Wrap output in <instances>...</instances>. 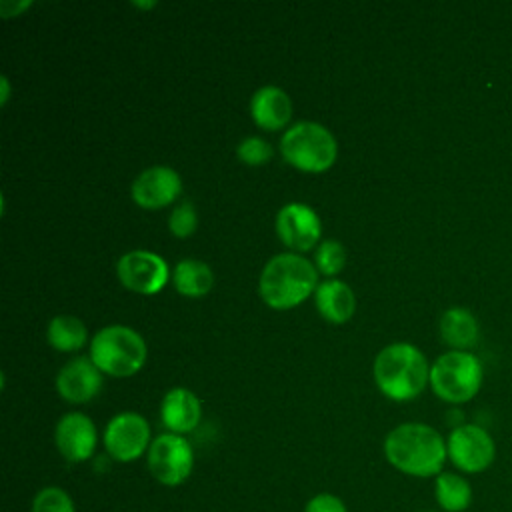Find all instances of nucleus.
<instances>
[{"instance_id": "1", "label": "nucleus", "mask_w": 512, "mask_h": 512, "mask_svg": "<svg viewBox=\"0 0 512 512\" xmlns=\"http://www.w3.org/2000/svg\"><path fill=\"white\" fill-rule=\"evenodd\" d=\"M382 450L392 468L412 478H436L448 462L446 438L424 422L394 426L386 434Z\"/></svg>"}, {"instance_id": "2", "label": "nucleus", "mask_w": 512, "mask_h": 512, "mask_svg": "<svg viewBox=\"0 0 512 512\" xmlns=\"http://www.w3.org/2000/svg\"><path fill=\"white\" fill-rule=\"evenodd\" d=\"M374 382L390 400H414L430 384L428 360L410 342L388 344L374 358Z\"/></svg>"}, {"instance_id": "3", "label": "nucleus", "mask_w": 512, "mask_h": 512, "mask_svg": "<svg viewBox=\"0 0 512 512\" xmlns=\"http://www.w3.org/2000/svg\"><path fill=\"white\" fill-rule=\"evenodd\" d=\"M318 286L316 266L296 254L282 252L272 256L258 278V292L262 300L274 310H288L314 294Z\"/></svg>"}, {"instance_id": "4", "label": "nucleus", "mask_w": 512, "mask_h": 512, "mask_svg": "<svg viewBox=\"0 0 512 512\" xmlns=\"http://www.w3.org/2000/svg\"><path fill=\"white\" fill-rule=\"evenodd\" d=\"M148 356L144 338L130 326L110 324L100 328L90 340V360L102 374L116 378L136 374Z\"/></svg>"}, {"instance_id": "5", "label": "nucleus", "mask_w": 512, "mask_h": 512, "mask_svg": "<svg viewBox=\"0 0 512 512\" xmlns=\"http://www.w3.org/2000/svg\"><path fill=\"white\" fill-rule=\"evenodd\" d=\"M484 366L480 358L468 350H450L430 366V388L448 404H466L482 388Z\"/></svg>"}, {"instance_id": "6", "label": "nucleus", "mask_w": 512, "mask_h": 512, "mask_svg": "<svg viewBox=\"0 0 512 512\" xmlns=\"http://www.w3.org/2000/svg\"><path fill=\"white\" fill-rule=\"evenodd\" d=\"M280 152L298 170L324 172L336 162L338 142L324 124L300 120L282 134Z\"/></svg>"}, {"instance_id": "7", "label": "nucleus", "mask_w": 512, "mask_h": 512, "mask_svg": "<svg viewBox=\"0 0 512 512\" xmlns=\"http://www.w3.org/2000/svg\"><path fill=\"white\" fill-rule=\"evenodd\" d=\"M446 450L448 462L464 476L482 474L496 460V442L492 434L484 426L472 422H464L450 430Z\"/></svg>"}, {"instance_id": "8", "label": "nucleus", "mask_w": 512, "mask_h": 512, "mask_svg": "<svg viewBox=\"0 0 512 512\" xmlns=\"http://www.w3.org/2000/svg\"><path fill=\"white\" fill-rule=\"evenodd\" d=\"M146 464L156 482L168 488H176L184 484L194 470L192 444L182 434H158L148 448Z\"/></svg>"}, {"instance_id": "9", "label": "nucleus", "mask_w": 512, "mask_h": 512, "mask_svg": "<svg viewBox=\"0 0 512 512\" xmlns=\"http://www.w3.org/2000/svg\"><path fill=\"white\" fill-rule=\"evenodd\" d=\"M152 432L148 420L132 410L118 412L104 428V448L116 462H134L148 454L152 444Z\"/></svg>"}, {"instance_id": "10", "label": "nucleus", "mask_w": 512, "mask_h": 512, "mask_svg": "<svg viewBox=\"0 0 512 512\" xmlns=\"http://www.w3.org/2000/svg\"><path fill=\"white\" fill-rule=\"evenodd\" d=\"M116 274L128 290L150 296L166 286L170 278V268L160 254L138 248L124 252L118 258Z\"/></svg>"}, {"instance_id": "11", "label": "nucleus", "mask_w": 512, "mask_h": 512, "mask_svg": "<svg viewBox=\"0 0 512 512\" xmlns=\"http://www.w3.org/2000/svg\"><path fill=\"white\" fill-rule=\"evenodd\" d=\"M54 442L66 462H86L94 456L98 446L96 424L82 412H68L56 422Z\"/></svg>"}, {"instance_id": "12", "label": "nucleus", "mask_w": 512, "mask_h": 512, "mask_svg": "<svg viewBox=\"0 0 512 512\" xmlns=\"http://www.w3.org/2000/svg\"><path fill=\"white\" fill-rule=\"evenodd\" d=\"M276 234L288 248L304 252L318 244L322 222L312 206L304 202H288L276 214Z\"/></svg>"}, {"instance_id": "13", "label": "nucleus", "mask_w": 512, "mask_h": 512, "mask_svg": "<svg viewBox=\"0 0 512 512\" xmlns=\"http://www.w3.org/2000/svg\"><path fill=\"white\" fill-rule=\"evenodd\" d=\"M180 192H182L180 174L172 166H164V164L144 168L132 180V186H130L132 200L146 210H156L172 204Z\"/></svg>"}, {"instance_id": "14", "label": "nucleus", "mask_w": 512, "mask_h": 512, "mask_svg": "<svg viewBox=\"0 0 512 512\" xmlns=\"http://www.w3.org/2000/svg\"><path fill=\"white\" fill-rule=\"evenodd\" d=\"M104 378L90 356H76L56 374V390L70 404L90 402L102 388Z\"/></svg>"}, {"instance_id": "15", "label": "nucleus", "mask_w": 512, "mask_h": 512, "mask_svg": "<svg viewBox=\"0 0 512 512\" xmlns=\"http://www.w3.org/2000/svg\"><path fill=\"white\" fill-rule=\"evenodd\" d=\"M200 418L202 404L192 390L176 386L164 394L160 402V420L168 432L184 436L200 424Z\"/></svg>"}, {"instance_id": "16", "label": "nucleus", "mask_w": 512, "mask_h": 512, "mask_svg": "<svg viewBox=\"0 0 512 512\" xmlns=\"http://www.w3.org/2000/svg\"><path fill=\"white\" fill-rule=\"evenodd\" d=\"M250 116L262 130H280L292 116V100L280 86L264 84L250 98Z\"/></svg>"}, {"instance_id": "17", "label": "nucleus", "mask_w": 512, "mask_h": 512, "mask_svg": "<svg viewBox=\"0 0 512 512\" xmlns=\"http://www.w3.org/2000/svg\"><path fill=\"white\" fill-rule=\"evenodd\" d=\"M314 302L320 316L332 324L348 322L356 310V296L352 288L338 278L318 282L314 290Z\"/></svg>"}, {"instance_id": "18", "label": "nucleus", "mask_w": 512, "mask_h": 512, "mask_svg": "<svg viewBox=\"0 0 512 512\" xmlns=\"http://www.w3.org/2000/svg\"><path fill=\"white\" fill-rule=\"evenodd\" d=\"M480 336L476 316L462 306H452L440 316V338L452 350H470Z\"/></svg>"}, {"instance_id": "19", "label": "nucleus", "mask_w": 512, "mask_h": 512, "mask_svg": "<svg viewBox=\"0 0 512 512\" xmlns=\"http://www.w3.org/2000/svg\"><path fill=\"white\" fill-rule=\"evenodd\" d=\"M434 500L442 512H466L472 506L474 492L470 480L456 472L444 470L434 478Z\"/></svg>"}, {"instance_id": "20", "label": "nucleus", "mask_w": 512, "mask_h": 512, "mask_svg": "<svg viewBox=\"0 0 512 512\" xmlns=\"http://www.w3.org/2000/svg\"><path fill=\"white\" fill-rule=\"evenodd\" d=\"M174 288L184 296H204L212 290L214 272L212 268L198 258H182L172 270Z\"/></svg>"}, {"instance_id": "21", "label": "nucleus", "mask_w": 512, "mask_h": 512, "mask_svg": "<svg viewBox=\"0 0 512 512\" xmlns=\"http://www.w3.org/2000/svg\"><path fill=\"white\" fill-rule=\"evenodd\" d=\"M48 344L60 352H76L88 340V330L78 316L58 314L48 322L46 328Z\"/></svg>"}, {"instance_id": "22", "label": "nucleus", "mask_w": 512, "mask_h": 512, "mask_svg": "<svg viewBox=\"0 0 512 512\" xmlns=\"http://www.w3.org/2000/svg\"><path fill=\"white\" fill-rule=\"evenodd\" d=\"M344 264H346V248L340 240L328 238L318 244L316 256H314V266L320 274L336 276L344 268Z\"/></svg>"}, {"instance_id": "23", "label": "nucleus", "mask_w": 512, "mask_h": 512, "mask_svg": "<svg viewBox=\"0 0 512 512\" xmlns=\"http://www.w3.org/2000/svg\"><path fill=\"white\" fill-rule=\"evenodd\" d=\"M30 512H76V504L64 488L44 486L34 494Z\"/></svg>"}, {"instance_id": "24", "label": "nucleus", "mask_w": 512, "mask_h": 512, "mask_svg": "<svg viewBox=\"0 0 512 512\" xmlns=\"http://www.w3.org/2000/svg\"><path fill=\"white\" fill-rule=\"evenodd\" d=\"M198 226V214L192 202H180L168 216V228L176 238H188Z\"/></svg>"}, {"instance_id": "25", "label": "nucleus", "mask_w": 512, "mask_h": 512, "mask_svg": "<svg viewBox=\"0 0 512 512\" xmlns=\"http://www.w3.org/2000/svg\"><path fill=\"white\" fill-rule=\"evenodd\" d=\"M236 154L238 158L244 162V164H250V166H260V164H266L270 158H272V146L268 140L260 138V136H246L238 148H236Z\"/></svg>"}, {"instance_id": "26", "label": "nucleus", "mask_w": 512, "mask_h": 512, "mask_svg": "<svg viewBox=\"0 0 512 512\" xmlns=\"http://www.w3.org/2000/svg\"><path fill=\"white\" fill-rule=\"evenodd\" d=\"M304 512H348V506L340 496L332 492H320L304 504Z\"/></svg>"}, {"instance_id": "27", "label": "nucleus", "mask_w": 512, "mask_h": 512, "mask_svg": "<svg viewBox=\"0 0 512 512\" xmlns=\"http://www.w3.org/2000/svg\"><path fill=\"white\" fill-rule=\"evenodd\" d=\"M0 88H2V92H0V104H6L8 102V98H10V82H8V76H0Z\"/></svg>"}, {"instance_id": "28", "label": "nucleus", "mask_w": 512, "mask_h": 512, "mask_svg": "<svg viewBox=\"0 0 512 512\" xmlns=\"http://www.w3.org/2000/svg\"><path fill=\"white\" fill-rule=\"evenodd\" d=\"M30 6V2H20V4H12V2H2L0 4V10H8V8H12V14L10 16H14V14H18V12H22V10H26ZM8 16V18H10Z\"/></svg>"}, {"instance_id": "29", "label": "nucleus", "mask_w": 512, "mask_h": 512, "mask_svg": "<svg viewBox=\"0 0 512 512\" xmlns=\"http://www.w3.org/2000/svg\"><path fill=\"white\" fill-rule=\"evenodd\" d=\"M134 6H140V8H150V6H156V2H154V0H150V2H134Z\"/></svg>"}, {"instance_id": "30", "label": "nucleus", "mask_w": 512, "mask_h": 512, "mask_svg": "<svg viewBox=\"0 0 512 512\" xmlns=\"http://www.w3.org/2000/svg\"><path fill=\"white\" fill-rule=\"evenodd\" d=\"M422 512H442V510H422Z\"/></svg>"}]
</instances>
